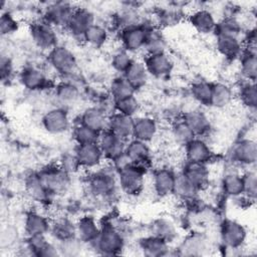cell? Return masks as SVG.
Wrapping results in <instances>:
<instances>
[{
  "label": "cell",
  "mask_w": 257,
  "mask_h": 257,
  "mask_svg": "<svg viewBox=\"0 0 257 257\" xmlns=\"http://www.w3.org/2000/svg\"><path fill=\"white\" fill-rule=\"evenodd\" d=\"M98 254L117 255L124 246V239L120 231L111 224H103L96 239L91 243Z\"/></svg>",
  "instance_id": "obj_1"
},
{
  "label": "cell",
  "mask_w": 257,
  "mask_h": 257,
  "mask_svg": "<svg viewBox=\"0 0 257 257\" xmlns=\"http://www.w3.org/2000/svg\"><path fill=\"white\" fill-rule=\"evenodd\" d=\"M117 171L112 169H101L95 172L88 180L89 191L96 197L109 198L115 193L117 185Z\"/></svg>",
  "instance_id": "obj_2"
},
{
  "label": "cell",
  "mask_w": 257,
  "mask_h": 257,
  "mask_svg": "<svg viewBox=\"0 0 257 257\" xmlns=\"http://www.w3.org/2000/svg\"><path fill=\"white\" fill-rule=\"evenodd\" d=\"M48 61L55 71L65 77H71L76 73L75 55L65 46L57 45L48 51Z\"/></svg>",
  "instance_id": "obj_3"
},
{
  "label": "cell",
  "mask_w": 257,
  "mask_h": 257,
  "mask_svg": "<svg viewBox=\"0 0 257 257\" xmlns=\"http://www.w3.org/2000/svg\"><path fill=\"white\" fill-rule=\"evenodd\" d=\"M145 170L144 167L128 164L117 171V183L122 192L128 195L141 193L144 187Z\"/></svg>",
  "instance_id": "obj_4"
},
{
  "label": "cell",
  "mask_w": 257,
  "mask_h": 257,
  "mask_svg": "<svg viewBox=\"0 0 257 257\" xmlns=\"http://www.w3.org/2000/svg\"><path fill=\"white\" fill-rule=\"evenodd\" d=\"M220 236L223 244L227 248L238 249L244 244L247 237V231L239 222L226 219L221 224Z\"/></svg>",
  "instance_id": "obj_5"
},
{
  "label": "cell",
  "mask_w": 257,
  "mask_h": 257,
  "mask_svg": "<svg viewBox=\"0 0 257 257\" xmlns=\"http://www.w3.org/2000/svg\"><path fill=\"white\" fill-rule=\"evenodd\" d=\"M30 35L35 43L41 49L50 51L57 46V35L52 25L45 20L36 21L30 26Z\"/></svg>",
  "instance_id": "obj_6"
},
{
  "label": "cell",
  "mask_w": 257,
  "mask_h": 257,
  "mask_svg": "<svg viewBox=\"0 0 257 257\" xmlns=\"http://www.w3.org/2000/svg\"><path fill=\"white\" fill-rule=\"evenodd\" d=\"M38 175L51 195L65 191L69 185V174L59 166L44 169Z\"/></svg>",
  "instance_id": "obj_7"
},
{
  "label": "cell",
  "mask_w": 257,
  "mask_h": 257,
  "mask_svg": "<svg viewBox=\"0 0 257 257\" xmlns=\"http://www.w3.org/2000/svg\"><path fill=\"white\" fill-rule=\"evenodd\" d=\"M97 144L104 156V159L113 162L124 154L126 141L117 137L110 131L105 130L100 133Z\"/></svg>",
  "instance_id": "obj_8"
},
{
  "label": "cell",
  "mask_w": 257,
  "mask_h": 257,
  "mask_svg": "<svg viewBox=\"0 0 257 257\" xmlns=\"http://www.w3.org/2000/svg\"><path fill=\"white\" fill-rule=\"evenodd\" d=\"M42 125L45 131L50 134H63L70 126L68 112L64 107L61 106L51 108L42 116Z\"/></svg>",
  "instance_id": "obj_9"
},
{
  "label": "cell",
  "mask_w": 257,
  "mask_h": 257,
  "mask_svg": "<svg viewBox=\"0 0 257 257\" xmlns=\"http://www.w3.org/2000/svg\"><path fill=\"white\" fill-rule=\"evenodd\" d=\"M74 154L79 162L80 167L89 170L98 168L104 160V156L97 143L76 145Z\"/></svg>",
  "instance_id": "obj_10"
},
{
  "label": "cell",
  "mask_w": 257,
  "mask_h": 257,
  "mask_svg": "<svg viewBox=\"0 0 257 257\" xmlns=\"http://www.w3.org/2000/svg\"><path fill=\"white\" fill-rule=\"evenodd\" d=\"M147 30L148 27H145L141 24L121 29L120 41L123 49L127 52H135L144 48L147 37Z\"/></svg>",
  "instance_id": "obj_11"
},
{
  "label": "cell",
  "mask_w": 257,
  "mask_h": 257,
  "mask_svg": "<svg viewBox=\"0 0 257 257\" xmlns=\"http://www.w3.org/2000/svg\"><path fill=\"white\" fill-rule=\"evenodd\" d=\"M230 155L233 162L239 165H254L257 159V146L255 141L251 139H244L238 141L232 147Z\"/></svg>",
  "instance_id": "obj_12"
},
{
  "label": "cell",
  "mask_w": 257,
  "mask_h": 257,
  "mask_svg": "<svg viewBox=\"0 0 257 257\" xmlns=\"http://www.w3.org/2000/svg\"><path fill=\"white\" fill-rule=\"evenodd\" d=\"M73 10L66 2H55L45 9L43 20L53 27H66Z\"/></svg>",
  "instance_id": "obj_13"
},
{
  "label": "cell",
  "mask_w": 257,
  "mask_h": 257,
  "mask_svg": "<svg viewBox=\"0 0 257 257\" xmlns=\"http://www.w3.org/2000/svg\"><path fill=\"white\" fill-rule=\"evenodd\" d=\"M94 23V15L90 10L83 7H77L74 8L66 28L72 35L82 38L86 30Z\"/></svg>",
  "instance_id": "obj_14"
},
{
  "label": "cell",
  "mask_w": 257,
  "mask_h": 257,
  "mask_svg": "<svg viewBox=\"0 0 257 257\" xmlns=\"http://www.w3.org/2000/svg\"><path fill=\"white\" fill-rule=\"evenodd\" d=\"M144 63L149 75L156 78L168 76L173 69V62L166 52L148 54Z\"/></svg>",
  "instance_id": "obj_15"
},
{
  "label": "cell",
  "mask_w": 257,
  "mask_h": 257,
  "mask_svg": "<svg viewBox=\"0 0 257 257\" xmlns=\"http://www.w3.org/2000/svg\"><path fill=\"white\" fill-rule=\"evenodd\" d=\"M26 249L29 254L39 257H53L59 255L57 246L48 242L45 234L28 236L26 241Z\"/></svg>",
  "instance_id": "obj_16"
},
{
  "label": "cell",
  "mask_w": 257,
  "mask_h": 257,
  "mask_svg": "<svg viewBox=\"0 0 257 257\" xmlns=\"http://www.w3.org/2000/svg\"><path fill=\"white\" fill-rule=\"evenodd\" d=\"M133 128L134 117L116 111L108 116L107 130L117 137L126 141L133 137Z\"/></svg>",
  "instance_id": "obj_17"
},
{
  "label": "cell",
  "mask_w": 257,
  "mask_h": 257,
  "mask_svg": "<svg viewBox=\"0 0 257 257\" xmlns=\"http://www.w3.org/2000/svg\"><path fill=\"white\" fill-rule=\"evenodd\" d=\"M108 116L105 111L97 106H90L85 108L80 115V123L101 133L107 130Z\"/></svg>",
  "instance_id": "obj_18"
},
{
  "label": "cell",
  "mask_w": 257,
  "mask_h": 257,
  "mask_svg": "<svg viewBox=\"0 0 257 257\" xmlns=\"http://www.w3.org/2000/svg\"><path fill=\"white\" fill-rule=\"evenodd\" d=\"M158 133L156 120L150 116L134 117L133 138L145 143L151 142Z\"/></svg>",
  "instance_id": "obj_19"
},
{
  "label": "cell",
  "mask_w": 257,
  "mask_h": 257,
  "mask_svg": "<svg viewBox=\"0 0 257 257\" xmlns=\"http://www.w3.org/2000/svg\"><path fill=\"white\" fill-rule=\"evenodd\" d=\"M185 152L187 161L190 162L206 164L212 157L210 147L204 140L197 137L185 145Z\"/></svg>",
  "instance_id": "obj_20"
},
{
  "label": "cell",
  "mask_w": 257,
  "mask_h": 257,
  "mask_svg": "<svg viewBox=\"0 0 257 257\" xmlns=\"http://www.w3.org/2000/svg\"><path fill=\"white\" fill-rule=\"evenodd\" d=\"M183 173L199 190L207 186L209 182V170L206 164L187 161L185 164Z\"/></svg>",
  "instance_id": "obj_21"
},
{
  "label": "cell",
  "mask_w": 257,
  "mask_h": 257,
  "mask_svg": "<svg viewBox=\"0 0 257 257\" xmlns=\"http://www.w3.org/2000/svg\"><path fill=\"white\" fill-rule=\"evenodd\" d=\"M20 81L29 90H40L47 85L48 78L41 69L27 66L20 72Z\"/></svg>",
  "instance_id": "obj_22"
},
{
  "label": "cell",
  "mask_w": 257,
  "mask_h": 257,
  "mask_svg": "<svg viewBox=\"0 0 257 257\" xmlns=\"http://www.w3.org/2000/svg\"><path fill=\"white\" fill-rule=\"evenodd\" d=\"M175 178H176V174L171 169H168V168L158 169L154 173V177H153V185H154L155 192L161 197H165L172 194Z\"/></svg>",
  "instance_id": "obj_23"
},
{
  "label": "cell",
  "mask_w": 257,
  "mask_h": 257,
  "mask_svg": "<svg viewBox=\"0 0 257 257\" xmlns=\"http://www.w3.org/2000/svg\"><path fill=\"white\" fill-rule=\"evenodd\" d=\"M76 237L83 243L91 244L99 234L100 227L91 216H83L75 223Z\"/></svg>",
  "instance_id": "obj_24"
},
{
  "label": "cell",
  "mask_w": 257,
  "mask_h": 257,
  "mask_svg": "<svg viewBox=\"0 0 257 257\" xmlns=\"http://www.w3.org/2000/svg\"><path fill=\"white\" fill-rule=\"evenodd\" d=\"M80 97L78 86L71 81H62L55 87V98L61 107H67L77 102Z\"/></svg>",
  "instance_id": "obj_25"
},
{
  "label": "cell",
  "mask_w": 257,
  "mask_h": 257,
  "mask_svg": "<svg viewBox=\"0 0 257 257\" xmlns=\"http://www.w3.org/2000/svg\"><path fill=\"white\" fill-rule=\"evenodd\" d=\"M124 154L132 164L142 166L150 160V148L148 143L133 139L125 145Z\"/></svg>",
  "instance_id": "obj_26"
},
{
  "label": "cell",
  "mask_w": 257,
  "mask_h": 257,
  "mask_svg": "<svg viewBox=\"0 0 257 257\" xmlns=\"http://www.w3.org/2000/svg\"><path fill=\"white\" fill-rule=\"evenodd\" d=\"M191 25L200 33L207 34L214 32L216 28V20L214 15L207 9H198L189 17Z\"/></svg>",
  "instance_id": "obj_27"
},
{
  "label": "cell",
  "mask_w": 257,
  "mask_h": 257,
  "mask_svg": "<svg viewBox=\"0 0 257 257\" xmlns=\"http://www.w3.org/2000/svg\"><path fill=\"white\" fill-rule=\"evenodd\" d=\"M183 119L194 133L195 137L204 136L209 133L211 128L209 117L200 109H193L188 111Z\"/></svg>",
  "instance_id": "obj_28"
},
{
  "label": "cell",
  "mask_w": 257,
  "mask_h": 257,
  "mask_svg": "<svg viewBox=\"0 0 257 257\" xmlns=\"http://www.w3.org/2000/svg\"><path fill=\"white\" fill-rule=\"evenodd\" d=\"M140 248L143 254L148 257L165 256L169 253V243L154 235L142 239Z\"/></svg>",
  "instance_id": "obj_29"
},
{
  "label": "cell",
  "mask_w": 257,
  "mask_h": 257,
  "mask_svg": "<svg viewBox=\"0 0 257 257\" xmlns=\"http://www.w3.org/2000/svg\"><path fill=\"white\" fill-rule=\"evenodd\" d=\"M216 45L219 52L230 59L241 56L244 51L242 41L239 37L216 36Z\"/></svg>",
  "instance_id": "obj_30"
},
{
  "label": "cell",
  "mask_w": 257,
  "mask_h": 257,
  "mask_svg": "<svg viewBox=\"0 0 257 257\" xmlns=\"http://www.w3.org/2000/svg\"><path fill=\"white\" fill-rule=\"evenodd\" d=\"M200 190L183 174H176L172 194L183 201H191L196 198Z\"/></svg>",
  "instance_id": "obj_31"
},
{
  "label": "cell",
  "mask_w": 257,
  "mask_h": 257,
  "mask_svg": "<svg viewBox=\"0 0 257 257\" xmlns=\"http://www.w3.org/2000/svg\"><path fill=\"white\" fill-rule=\"evenodd\" d=\"M50 223L46 217L37 213V212H29L24 221V230L27 236L45 234L50 230Z\"/></svg>",
  "instance_id": "obj_32"
},
{
  "label": "cell",
  "mask_w": 257,
  "mask_h": 257,
  "mask_svg": "<svg viewBox=\"0 0 257 257\" xmlns=\"http://www.w3.org/2000/svg\"><path fill=\"white\" fill-rule=\"evenodd\" d=\"M122 75L135 87V89L142 88L147 83L149 77L145 63L135 59Z\"/></svg>",
  "instance_id": "obj_33"
},
{
  "label": "cell",
  "mask_w": 257,
  "mask_h": 257,
  "mask_svg": "<svg viewBox=\"0 0 257 257\" xmlns=\"http://www.w3.org/2000/svg\"><path fill=\"white\" fill-rule=\"evenodd\" d=\"M151 235L157 236L168 243L173 242L178 235V230L175 224L170 219L166 218H159L155 220L151 225Z\"/></svg>",
  "instance_id": "obj_34"
},
{
  "label": "cell",
  "mask_w": 257,
  "mask_h": 257,
  "mask_svg": "<svg viewBox=\"0 0 257 257\" xmlns=\"http://www.w3.org/2000/svg\"><path fill=\"white\" fill-rule=\"evenodd\" d=\"M233 100V91L231 87L225 83L212 84V94L210 104L216 108H224L228 106Z\"/></svg>",
  "instance_id": "obj_35"
},
{
  "label": "cell",
  "mask_w": 257,
  "mask_h": 257,
  "mask_svg": "<svg viewBox=\"0 0 257 257\" xmlns=\"http://www.w3.org/2000/svg\"><path fill=\"white\" fill-rule=\"evenodd\" d=\"M207 250V241L201 235L189 236L180 246L181 254L187 256H198L204 254Z\"/></svg>",
  "instance_id": "obj_36"
},
{
  "label": "cell",
  "mask_w": 257,
  "mask_h": 257,
  "mask_svg": "<svg viewBox=\"0 0 257 257\" xmlns=\"http://www.w3.org/2000/svg\"><path fill=\"white\" fill-rule=\"evenodd\" d=\"M52 236L59 242L76 236L75 224L66 218H60L55 220L50 225V230Z\"/></svg>",
  "instance_id": "obj_37"
},
{
  "label": "cell",
  "mask_w": 257,
  "mask_h": 257,
  "mask_svg": "<svg viewBox=\"0 0 257 257\" xmlns=\"http://www.w3.org/2000/svg\"><path fill=\"white\" fill-rule=\"evenodd\" d=\"M223 192L230 197H239L243 195L242 175L235 172L227 173L221 182Z\"/></svg>",
  "instance_id": "obj_38"
},
{
  "label": "cell",
  "mask_w": 257,
  "mask_h": 257,
  "mask_svg": "<svg viewBox=\"0 0 257 257\" xmlns=\"http://www.w3.org/2000/svg\"><path fill=\"white\" fill-rule=\"evenodd\" d=\"M135 87L125 79L123 75L113 78L109 85V93L113 101L135 95Z\"/></svg>",
  "instance_id": "obj_39"
},
{
  "label": "cell",
  "mask_w": 257,
  "mask_h": 257,
  "mask_svg": "<svg viewBox=\"0 0 257 257\" xmlns=\"http://www.w3.org/2000/svg\"><path fill=\"white\" fill-rule=\"evenodd\" d=\"M144 49L148 54L163 53L166 50V40L163 34L156 28H148Z\"/></svg>",
  "instance_id": "obj_40"
},
{
  "label": "cell",
  "mask_w": 257,
  "mask_h": 257,
  "mask_svg": "<svg viewBox=\"0 0 257 257\" xmlns=\"http://www.w3.org/2000/svg\"><path fill=\"white\" fill-rule=\"evenodd\" d=\"M26 190L30 197L37 202H43L48 199L51 195L42 183L38 174L31 175L26 180Z\"/></svg>",
  "instance_id": "obj_41"
},
{
  "label": "cell",
  "mask_w": 257,
  "mask_h": 257,
  "mask_svg": "<svg viewBox=\"0 0 257 257\" xmlns=\"http://www.w3.org/2000/svg\"><path fill=\"white\" fill-rule=\"evenodd\" d=\"M216 36H231L239 37L242 33V27L240 22L233 16L225 17L220 22H217L214 30Z\"/></svg>",
  "instance_id": "obj_42"
},
{
  "label": "cell",
  "mask_w": 257,
  "mask_h": 257,
  "mask_svg": "<svg viewBox=\"0 0 257 257\" xmlns=\"http://www.w3.org/2000/svg\"><path fill=\"white\" fill-rule=\"evenodd\" d=\"M241 73L247 81L255 82L257 75V57L256 52L245 50L241 54Z\"/></svg>",
  "instance_id": "obj_43"
},
{
  "label": "cell",
  "mask_w": 257,
  "mask_h": 257,
  "mask_svg": "<svg viewBox=\"0 0 257 257\" xmlns=\"http://www.w3.org/2000/svg\"><path fill=\"white\" fill-rule=\"evenodd\" d=\"M100 133L82 124L78 123L74 126L72 136L76 145H86V144H95L98 142Z\"/></svg>",
  "instance_id": "obj_44"
},
{
  "label": "cell",
  "mask_w": 257,
  "mask_h": 257,
  "mask_svg": "<svg viewBox=\"0 0 257 257\" xmlns=\"http://www.w3.org/2000/svg\"><path fill=\"white\" fill-rule=\"evenodd\" d=\"M82 38L90 46L101 47L107 40V31L103 26L94 23L86 30Z\"/></svg>",
  "instance_id": "obj_45"
},
{
  "label": "cell",
  "mask_w": 257,
  "mask_h": 257,
  "mask_svg": "<svg viewBox=\"0 0 257 257\" xmlns=\"http://www.w3.org/2000/svg\"><path fill=\"white\" fill-rule=\"evenodd\" d=\"M191 93L196 101L204 105H209L212 94V84L206 81L195 82L191 87Z\"/></svg>",
  "instance_id": "obj_46"
},
{
  "label": "cell",
  "mask_w": 257,
  "mask_h": 257,
  "mask_svg": "<svg viewBox=\"0 0 257 257\" xmlns=\"http://www.w3.org/2000/svg\"><path fill=\"white\" fill-rule=\"evenodd\" d=\"M113 107L116 112L134 117L140 108V103L135 95L124 97L122 99L113 101Z\"/></svg>",
  "instance_id": "obj_47"
},
{
  "label": "cell",
  "mask_w": 257,
  "mask_h": 257,
  "mask_svg": "<svg viewBox=\"0 0 257 257\" xmlns=\"http://www.w3.org/2000/svg\"><path fill=\"white\" fill-rule=\"evenodd\" d=\"M240 100L249 109H255L257 105V91L255 82L247 81L240 87Z\"/></svg>",
  "instance_id": "obj_48"
},
{
  "label": "cell",
  "mask_w": 257,
  "mask_h": 257,
  "mask_svg": "<svg viewBox=\"0 0 257 257\" xmlns=\"http://www.w3.org/2000/svg\"><path fill=\"white\" fill-rule=\"evenodd\" d=\"M172 136L174 140L180 145H187L195 137L194 133L191 131L189 125L184 119L177 121L172 127Z\"/></svg>",
  "instance_id": "obj_49"
},
{
  "label": "cell",
  "mask_w": 257,
  "mask_h": 257,
  "mask_svg": "<svg viewBox=\"0 0 257 257\" xmlns=\"http://www.w3.org/2000/svg\"><path fill=\"white\" fill-rule=\"evenodd\" d=\"M82 244L83 242L75 236L63 241H59L57 245V249H58L59 255L63 254L66 256H73L80 253Z\"/></svg>",
  "instance_id": "obj_50"
},
{
  "label": "cell",
  "mask_w": 257,
  "mask_h": 257,
  "mask_svg": "<svg viewBox=\"0 0 257 257\" xmlns=\"http://www.w3.org/2000/svg\"><path fill=\"white\" fill-rule=\"evenodd\" d=\"M243 179V195L249 200L254 201L257 195V177L255 171L246 172L242 175Z\"/></svg>",
  "instance_id": "obj_51"
},
{
  "label": "cell",
  "mask_w": 257,
  "mask_h": 257,
  "mask_svg": "<svg viewBox=\"0 0 257 257\" xmlns=\"http://www.w3.org/2000/svg\"><path fill=\"white\" fill-rule=\"evenodd\" d=\"M133 60L134 59L132 58L130 52H127L124 49L118 50L111 57V66L114 70L123 74L127 67L131 65V63L133 62Z\"/></svg>",
  "instance_id": "obj_52"
},
{
  "label": "cell",
  "mask_w": 257,
  "mask_h": 257,
  "mask_svg": "<svg viewBox=\"0 0 257 257\" xmlns=\"http://www.w3.org/2000/svg\"><path fill=\"white\" fill-rule=\"evenodd\" d=\"M18 22L9 12H4L0 19V30L2 35H10L17 31Z\"/></svg>",
  "instance_id": "obj_53"
},
{
  "label": "cell",
  "mask_w": 257,
  "mask_h": 257,
  "mask_svg": "<svg viewBox=\"0 0 257 257\" xmlns=\"http://www.w3.org/2000/svg\"><path fill=\"white\" fill-rule=\"evenodd\" d=\"M59 167L66 172L67 174H73L75 172H77L81 167L79 165V162L75 156V154L73 153L71 154H65L62 156V158L60 159L59 162Z\"/></svg>",
  "instance_id": "obj_54"
},
{
  "label": "cell",
  "mask_w": 257,
  "mask_h": 257,
  "mask_svg": "<svg viewBox=\"0 0 257 257\" xmlns=\"http://www.w3.org/2000/svg\"><path fill=\"white\" fill-rule=\"evenodd\" d=\"M0 71H1V79L2 81L9 80L13 74V64L9 57L2 55L0 62Z\"/></svg>",
  "instance_id": "obj_55"
}]
</instances>
